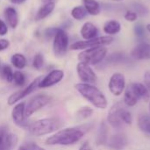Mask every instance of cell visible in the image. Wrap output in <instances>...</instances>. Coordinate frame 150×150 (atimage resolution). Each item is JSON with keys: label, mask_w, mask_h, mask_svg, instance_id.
Listing matches in <instances>:
<instances>
[{"label": "cell", "mask_w": 150, "mask_h": 150, "mask_svg": "<svg viewBox=\"0 0 150 150\" xmlns=\"http://www.w3.org/2000/svg\"><path fill=\"white\" fill-rule=\"evenodd\" d=\"M144 82H145V86L149 90L150 93V71H147L144 75Z\"/></svg>", "instance_id": "ab89813d"}, {"label": "cell", "mask_w": 150, "mask_h": 150, "mask_svg": "<svg viewBox=\"0 0 150 150\" xmlns=\"http://www.w3.org/2000/svg\"><path fill=\"white\" fill-rule=\"evenodd\" d=\"M83 4L86 11L90 15L97 16L101 11V5L96 0H83Z\"/></svg>", "instance_id": "7402d4cb"}, {"label": "cell", "mask_w": 150, "mask_h": 150, "mask_svg": "<svg viewBox=\"0 0 150 150\" xmlns=\"http://www.w3.org/2000/svg\"><path fill=\"white\" fill-rule=\"evenodd\" d=\"M121 30V25L120 23L116 19H110L107 20L103 26V31L105 33H106L108 36H113L117 33H119Z\"/></svg>", "instance_id": "d6986e66"}, {"label": "cell", "mask_w": 150, "mask_h": 150, "mask_svg": "<svg viewBox=\"0 0 150 150\" xmlns=\"http://www.w3.org/2000/svg\"><path fill=\"white\" fill-rule=\"evenodd\" d=\"M64 77V72L61 69H54L50 71L46 76L40 79L38 88H49L60 83Z\"/></svg>", "instance_id": "8fae6325"}, {"label": "cell", "mask_w": 150, "mask_h": 150, "mask_svg": "<svg viewBox=\"0 0 150 150\" xmlns=\"http://www.w3.org/2000/svg\"><path fill=\"white\" fill-rule=\"evenodd\" d=\"M26 0H11V2L14 4H20L24 2H25Z\"/></svg>", "instance_id": "ee69618b"}, {"label": "cell", "mask_w": 150, "mask_h": 150, "mask_svg": "<svg viewBox=\"0 0 150 150\" xmlns=\"http://www.w3.org/2000/svg\"><path fill=\"white\" fill-rule=\"evenodd\" d=\"M140 99L134 87V84L131 83L127 86V88L125 91V95H124V103L127 105V106H134L137 103L138 100Z\"/></svg>", "instance_id": "2e32d148"}, {"label": "cell", "mask_w": 150, "mask_h": 150, "mask_svg": "<svg viewBox=\"0 0 150 150\" xmlns=\"http://www.w3.org/2000/svg\"><path fill=\"white\" fill-rule=\"evenodd\" d=\"M28 149L30 150H46L44 149H42L41 147H40V146H38V145L34 144V143L30 144V145L28 146Z\"/></svg>", "instance_id": "7bdbcfd3"}, {"label": "cell", "mask_w": 150, "mask_h": 150, "mask_svg": "<svg viewBox=\"0 0 150 150\" xmlns=\"http://www.w3.org/2000/svg\"><path fill=\"white\" fill-rule=\"evenodd\" d=\"M146 30H147V32H149L150 33V24H148L146 25Z\"/></svg>", "instance_id": "7dc6e473"}, {"label": "cell", "mask_w": 150, "mask_h": 150, "mask_svg": "<svg viewBox=\"0 0 150 150\" xmlns=\"http://www.w3.org/2000/svg\"><path fill=\"white\" fill-rule=\"evenodd\" d=\"M98 27L91 22L84 23L80 30L81 36L84 40H89L98 37Z\"/></svg>", "instance_id": "9a60e30c"}, {"label": "cell", "mask_w": 150, "mask_h": 150, "mask_svg": "<svg viewBox=\"0 0 150 150\" xmlns=\"http://www.w3.org/2000/svg\"><path fill=\"white\" fill-rule=\"evenodd\" d=\"M76 72L80 80L84 83H94L97 82L98 77L91 65L84 62H79L76 65Z\"/></svg>", "instance_id": "30bf717a"}, {"label": "cell", "mask_w": 150, "mask_h": 150, "mask_svg": "<svg viewBox=\"0 0 150 150\" xmlns=\"http://www.w3.org/2000/svg\"><path fill=\"white\" fill-rule=\"evenodd\" d=\"M132 7H133V11L136 12L138 17L139 16L140 17H145V16H148L149 13V10L148 9V7L145 6L144 4H142V3L133 2Z\"/></svg>", "instance_id": "f1b7e54d"}, {"label": "cell", "mask_w": 150, "mask_h": 150, "mask_svg": "<svg viewBox=\"0 0 150 150\" xmlns=\"http://www.w3.org/2000/svg\"><path fill=\"white\" fill-rule=\"evenodd\" d=\"M8 33V26L4 21L0 19V36H4Z\"/></svg>", "instance_id": "74e56055"}, {"label": "cell", "mask_w": 150, "mask_h": 150, "mask_svg": "<svg viewBox=\"0 0 150 150\" xmlns=\"http://www.w3.org/2000/svg\"><path fill=\"white\" fill-rule=\"evenodd\" d=\"M84 135V132L76 127H69L59 130L46 140L47 145L69 146L78 142Z\"/></svg>", "instance_id": "6da1fadb"}, {"label": "cell", "mask_w": 150, "mask_h": 150, "mask_svg": "<svg viewBox=\"0 0 150 150\" xmlns=\"http://www.w3.org/2000/svg\"><path fill=\"white\" fill-rule=\"evenodd\" d=\"M131 57L135 60H150V44L141 42L131 52Z\"/></svg>", "instance_id": "4fadbf2b"}, {"label": "cell", "mask_w": 150, "mask_h": 150, "mask_svg": "<svg viewBox=\"0 0 150 150\" xmlns=\"http://www.w3.org/2000/svg\"><path fill=\"white\" fill-rule=\"evenodd\" d=\"M126 86V81H125V76L123 74L120 72L114 73L109 81L108 87L110 91L114 95V96H120L123 93V91L125 90Z\"/></svg>", "instance_id": "7c38bea8"}, {"label": "cell", "mask_w": 150, "mask_h": 150, "mask_svg": "<svg viewBox=\"0 0 150 150\" xmlns=\"http://www.w3.org/2000/svg\"><path fill=\"white\" fill-rule=\"evenodd\" d=\"M18 143V136L12 133L6 132L4 135L0 150H12Z\"/></svg>", "instance_id": "ac0fdd59"}, {"label": "cell", "mask_w": 150, "mask_h": 150, "mask_svg": "<svg viewBox=\"0 0 150 150\" xmlns=\"http://www.w3.org/2000/svg\"><path fill=\"white\" fill-rule=\"evenodd\" d=\"M10 47V41L6 39H0V52Z\"/></svg>", "instance_id": "f35d334b"}, {"label": "cell", "mask_w": 150, "mask_h": 150, "mask_svg": "<svg viewBox=\"0 0 150 150\" xmlns=\"http://www.w3.org/2000/svg\"><path fill=\"white\" fill-rule=\"evenodd\" d=\"M93 113V110L88 106H84L82 107L81 109H79L76 112V119L79 121L84 120L88 118H90Z\"/></svg>", "instance_id": "f546056e"}, {"label": "cell", "mask_w": 150, "mask_h": 150, "mask_svg": "<svg viewBox=\"0 0 150 150\" xmlns=\"http://www.w3.org/2000/svg\"><path fill=\"white\" fill-rule=\"evenodd\" d=\"M6 129H7V128H5V127H0V147H1V145H2V142H3L4 135L5 134L6 132H8Z\"/></svg>", "instance_id": "b9f144b4"}, {"label": "cell", "mask_w": 150, "mask_h": 150, "mask_svg": "<svg viewBox=\"0 0 150 150\" xmlns=\"http://www.w3.org/2000/svg\"><path fill=\"white\" fill-rule=\"evenodd\" d=\"M4 17L8 25L11 28H16L18 25V15L14 7H7L4 10Z\"/></svg>", "instance_id": "ffe728a7"}, {"label": "cell", "mask_w": 150, "mask_h": 150, "mask_svg": "<svg viewBox=\"0 0 150 150\" xmlns=\"http://www.w3.org/2000/svg\"><path fill=\"white\" fill-rule=\"evenodd\" d=\"M105 60L108 64H126L130 62L128 56L123 53H113L105 57Z\"/></svg>", "instance_id": "44dd1931"}, {"label": "cell", "mask_w": 150, "mask_h": 150, "mask_svg": "<svg viewBox=\"0 0 150 150\" xmlns=\"http://www.w3.org/2000/svg\"><path fill=\"white\" fill-rule=\"evenodd\" d=\"M62 127V121L57 118H45L30 123L27 127L29 133L36 137L50 134Z\"/></svg>", "instance_id": "3957f363"}, {"label": "cell", "mask_w": 150, "mask_h": 150, "mask_svg": "<svg viewBox=\"0 0 150 150\" xmlns=\"http://www.w3.org/2000/svg\"><path fill=\"white\" fill-rule=\"evenodd\" d=\"M44 65V57L43 54L40 53H38L34 55L33 60V66L35 69L40 70Z\"/></svg>", "instance_id": "d6a6232c"}, {"label": "cell", "mask_w": 150, "mask_h": 150, "mask_svg": "<svg viewBox=\"0 0 150 150\" xmlns=\"http://www.w3.org/2000/svg\"><path fill=\"white\" fill-rule=\"evenodd\" d=\"M25 103L22 102L17 104L11 111V119L13 123L18 127H22V128H27L28 126L30 125V123L27 120L28 118H26L25 116Z\"/></svg>", "instance_id": "9c48e42d"}, {"label": "cell", "mask_w": 150, "mask_h": 150, "mask_svg": "<svg viewBox=\"0 0 150 150\" xmlns=\"http://www.w3.org/2000/svg\"><path fill=\"white\" fill-rule=\"evenodd\" d=\"M0 69H1V62H0Z\"/></svg>", "instance_id": "681fc988"}, {"label": "cell", "mask_w": 150, "mask_h": 150, "mask_svg": "<svg viewBox=\"0 0 150 150\" xmlns=\"http://www.w3.org/2000/svg\"><path fill=\"white\" fill-rule=\"evenodd\" d=\"M42 78V76H39L37 78H35L29 85H27L26 87H25L24 89L11 94L7 100V104L9 105H14V104L18 103V101H20L21 99L25 98V97H27L29 94H31L32 92H33L39 86V83L40 81V79Z\"/></svg>", "instance_id": "ba28073f"}, {"label": "cell", "mask_w": 150, "mask_h": 150, "mask_svg": "<svg viewBox=\"0 0 150 150\" xmlns=\"http://www.w3.org/2000/svg\"><path fill=\"white\" fill-rule=\"evenodd\" d=\"M79 150H91V147L88 142H85L84 143H83L81 145V147L79 148Z\"/></svg>", "instance_id": "60d3db41"}, {"label": "cell", "mask_w": 150, "mask_h": 150, "mask_svg": "<svg viewBox=\"0 0 150 150\" xmlns=\"http://www.w3.org/2000/svg\"><path fill=\"white\" fill-rule=\"evenodd\" d=\"M76 90L88 100L91 105L99 109H105L107 107V100L103 92L97 87L90 83H79L75 85Z\"/></svg>", "instance_id": "7a4b0ae2"}, {"label": "cell", "mask_w": 150, "mask_h": 150, "mask_svg": "<svg viewBox=\"0 0 150 150\" xmlns=\"http://www.w3.org/2000/svg\"><path fill=\"white\" fill-rule=\"evenodd\" d=\"M52 98L46 94H38L33 97L25 105V116L26 118L31 117L33 113L40 111L47 105H48L51 101Z\"/></svg>", "instance_id": "8992f818"}, {"label": "cell", "mask_w": 150, "mask_h": 150, "mask_svg": "<svg viewBox=\"0 0 150 150\" xmlns=\"http://www.w3.org/2000/svg\"><path fill=\"white\" fill-rule=\"evenodd\" d=\"M70 14H71V17H72L74 19L81 21V20L84 19V18L87 17L88 12L86 11V10H85V8H84L83 6L79 5V6L74 7V8L71 10Z\"/></svg>", "instance_id": "4316f807"}, {"label": "cell", "mask_w": 150, "mask_h": 150, "mask_svg": "<svg viewBox=\"0 0 150 150\" xmlns=\"http://www.w3.org/2000/svg\"><path fill=\"white\" fill-rule=\"evenodd\" d=\"M124 18H125L127 21H128V22H134V21L137 20L138 15L136 14L135 11H130V10H129V11H126V13H125V15H124Z\"/></svg>", "instance_id": "d590c367"}, {"label": "cell", "mask_w": 150, "mask_h": 150, "mask_svg": "<svg viewBox=\"0 0 150 150\" xmlns=\"http://www.w3.org/2000/svg\"><path fill=\"white\" fill-rule=\"evenodd\" d=\"M108 49L106 47H97L83 50L79 53L77 58L81 62L89 65H97L102 62L107 56Z\"/></svg>", "instance_id": "277c9868"}, {"label": "cell", "mask_w": 150, "mask_h": 150, "mask_svg": "<svg viewBox=\"0 0 150 150\" xmlns=\"http://www.w3.org/2000/svg\"><path fill=\"white\" fill-rule=\"evenodd\" d=\"M12 82L16 86H23L25 83V76L20 71H15L13 73Z\"/></svg>", "instance_id": "1f68e13d"}, {"label": "cell", "mask_w": 150, "mask_h": 150, "mask_svg": "<svg viewBox=\"0 0 150 150\" xmlns=\"http://www.w3.org/2000/svg\"><path fill=\"white\" fill-rule=\"evenodd\" d=\"M133 84H134V87L139 98L143 99L144 101H149L150 98V93L149 90L147 89V87L141 83H133Z\"/></svg>", "instance_id": "484cf974"}, {"label": "cell", "mask_w": 150, "mask_h": 150, "mask_svg": "<svg viewBox=\"0 0 150 150\" xmlns=\"http://www.w3.org/2000/svg\"><path fill=\"white\" fill-rule=\"evenodd\" d=\"M55 7V4L54 3H47V4H44L37 11L36 15H35V20L40 21L45 18H47L48 15H50L53 11L54 10Z\"/></svg>", "instance_id": "603a6c76"}, {"label": "cell", "mask_w": 150, "mask_h": 150, "mask_svg": "<svg viewBox=\"0 0 150 150\" xmlns=\"http://www.w3.org/2000/svg\"><path fill=\"white\" fill-rule=\"evenodd\" d=\"M18 150H30L28 148H25V147H24V146H21V147H19L18 148Z\"/></svg>", "instance_id": "bcb514c9"}, {"label": "cell", "mask_w": 150, "mask_h": 150, "mask_svg": "<svg viewBox=\"0 0 150 150\" xmlns=\"http://www.w3.org/2000/svg\"><path fill=\"white\" fill-rule=\"evenodd\" d=\"M114 39L112 36H98L95 39L89 40H79L70 45L71 50H85L97 47H105L113 42Z\"/></svg>", "instance_id": "5b68a950"}, {"label": "cell", "mask_w": 150, "mask_h": 150, "mask_svg": "<svg viewBox=\"0 0 150 150\" xmlns=\"http://www.w3.org/2000/svg\"><path fill=\"white\" fill-rule=\"evenodd\" d=\"M149 110H150V104H149Z\"/></svg>", "instance_id": "f907efd6"}, {"label": "cell", "mask_w": 150, "mask_h": 150, "mask_svg": "<svg viewBox=\"0 0 150 150\" xmlns=\"http://www.w3.org/2000/svg\"><path fill=\"white\" fill-rule=\"evenodd\" d=\"M69 48V35L62 28H59L55 36L54 37L53 50L54 54L57 57H62L65 55Z\"/></svg>", "instance_id": "52a82bcc"}, {"label": "cell", "mask_w": 150, "mask_h": 150, "mask_svg": "<svg viewBox=\"0 0 150 150\" xmlns=\"http://www.w3.org/2000/svg\"><path fill=\"white\" fill-rule=\"evenodd\" d=\"M127 144V136L123 134H116L109 140V147L114 150H122Z\"/></svg>", "instance_id": "e0dca14e"}, {"label": "cell", "mask_w": 150, "mask_h": 150, "mask_svg": "<svg viewBox=\"0 0 150 150\" xmlns=\"http://www.w3.org/2000/svg\"><path fill=\"white\" fill-rule=\"evenodd\" d=\"M122 107L120 105H114L111 108L109 113H108V122L109 124L115 129H120L124 127V123L121 120L120 118V109Z\"/></svg>", "instance_id": "5bb4252c"}, {"label": "cell", "mask_w": 150, "mask_h": 150, "mask_svg": "<svg viewBox=\"0 0 150 150\" xmlns=\"http://www.w3.org/2000/svg\"><path fill=\"white\" fill-rule=\"evenodd\" d=\"M13 71L11 69V68L9 65H4L3 68L1 69V74L3 78L8 82V83H11L13 80Z\"/></svg>", "instance_id": "4dcf8cb0"}, {"label": "cell", "mask_w": 150, "mask_h": 150, "mask_svg": "<svg viewBox=\"0 0 150 150\" xmlns=\"http://www.w3.org/2000/svg\"><path fill=\"white\" fill-rule=\"evenodd\" d=\"M42 2L44 4H47V3H54V0H42Z\"/></svg>", "instance_id": "f6af8a7d"}, {"label": "cell", "mask_w": 150, "mask_h": 150, "mask_svg": "<svg viewBox=\"0 0 150 150\" xmlns=\"http://www.w3.org/2000/svg\"><path fill=\"white\" fill-rule=\"evenodd\" d=\"M120 118H121V120L123 121L124 124H127V125L132 124L133 118H132L131 113L127 110H126L124 108L120 109Z\"/></svg>", "instance_id": "e575fe53"}, {"label": "cell", "mask_w": 150, "mask_h": 150, "mask_svg": "<svg viewBox=\"0 0 150 150\" xmlns=\"http://www.w3.org/2000/svg\"><path fill=\"white\" fill-rule=\"evenodd\" d=\"M138 127L146 134L150 136V116L148 114H141L138 118Z\"/></svg>", "instance_id": "cb8c5ba5"}, {"label": "cell", "mask_w": 150, "mask_h": 150, "mask_svg": "<svg viewBox=\"0 0 150 150\" xmlns=\"http://www.w3.org/2000/svg\"><path fill=\"white\" fill-rule=\"evenodd\" d=\"M58 29L59 28H48V29H47L46 32H45L46 38L47 40H50L52 37H54L56 33H57V31H58Z\"/></svg>", "instance_id": "8d00e7d4"}, {"label": "cell", "mask_w": 150, "mask_h": 150, "mask_svg": "<svg viewBox=\"0 0 150 150\" xmlns=\"http://www.w3.org/2000/svg\"><path fill=\"white\" fill-rule=\"evenodd\" d=\"M112 1H114V2H120V1H124V0H112Z\"/></svg>", "instance_id": "c3c4849f"}, {"label": "cell", "mask_w": 150, "mask_h": 150, "mask_svg": "<svg viewBox=\"0 0 150 150\" xmlns=\"http://www.w3.org/2000/svg\"><path fill=\"white\" fill-rule=\"evenodd\" d=\"M11 62L18 69H23L24 68H25V66L27 64V61H26V58L25 57V55L22 54H19V53L14 54L11 56Z\"/></svg>", "instance_id": "d4e9b609"}, {"label": "cell", "mask_w": 150, "mask_h": 150, "mask_svg": "<svg viewBox=\"0 0 150 150\" xmlns=\"http://www.w3.org/2000/svg\"><path fill=\"white\" fill-rule=\"evenodd\" d=\"M106 141H107V127L105 124H102L98 133V142L99 144H105Z\"/></svg>", "instance_id": "836d02e7"}, {"label": "cell", "mask_w": 150, "mask_h": 150, "mask_svg": "<svg viewBox=\"0 0 150 150\" xmlns=\"http://www.w3.org/2000/svg\"><path fill=\"white\" fill-rule=\"evenodd\" d=\"M134 32L136 38L140 40V43L145 42V39L147 37V34H146L147 30H146V27L142 23H137L134 25Z\"/></svg>", "instance_id": "83f0119b"}]
</instances>
